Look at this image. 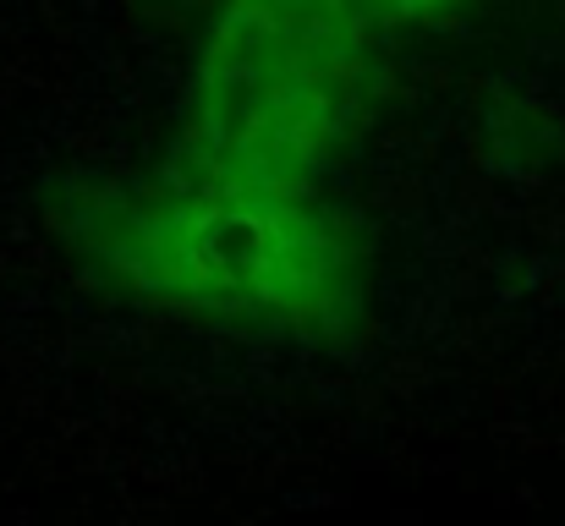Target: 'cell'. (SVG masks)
I'll use <instances>...</instances> for the list:
<instances>
[{
  "label": "cell",
  "instance_id": "cell-2",
  "mask_svg": "<svg viewBox=\"0 0 565 526\" xmlns=\"http://www.w3.org/2000/svg\"><path fill=\"white\" fill-rule=\"evenodd\" d=\"M352 0H231L203 61L192 175L308 186L358 88Z\"/></svg>",
  "mask_w": 565,
  "mask_h": 526
},
{
  "label": "cell",
  "instance_id": "cell-1",
  "mask_svg": "<svg viewBox=\"0 0 565 526\" xmlns=\"http://www.w3.org/2000/svg\"><path fill=\"white\" fill-rule=\"evenodd\" d=\"M77 247L127 291L253 324H330L352 308V253L308 186L182 175L154 197L72 208Z\"/></svg>",
  "mask_w": 565,
  "mask_h": 526
}]
</instances>
